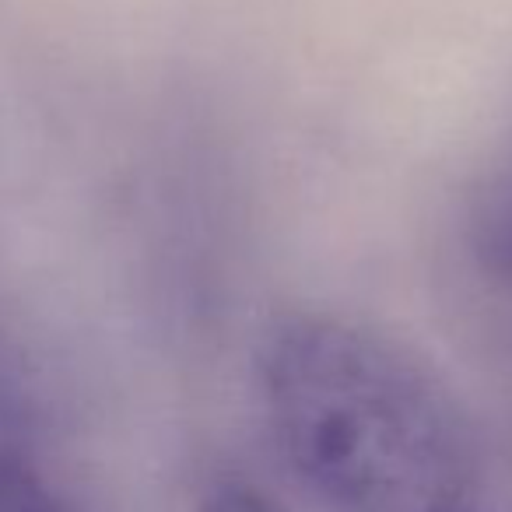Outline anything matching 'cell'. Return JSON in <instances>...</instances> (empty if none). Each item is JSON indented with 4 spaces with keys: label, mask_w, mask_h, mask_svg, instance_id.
Masks as SVG:
<instances>
[{
    "label": "cell",
    "mask_w": 512,
    "mask_h": 512,
    "mask_svg": "<svg viewBox=\"0 0 512 512\" xmlns=\"http://www.w3.org/2000/svg\"><path fill=\"white\" fill-rule=\"evenodd\" d=\"M281 460L334 512H449L477 477L460 400L407 344L337 313H285L256 351Z\"/></svg>",
    "instance_id": "obj_1"
},
{
    "label": "cell",
    "mask_w": 512,
    "mask_h": 512,
    "mask_svg": "<svg viewBox=\"0 0 512 512\" xmlns=\"http://www.w3.org/2000/svg\"><path fill=\"white\" fill-rule=\"evenodd\" d=\"M0 512H71L18 456L0 453Z\"/></svg>",
    "instance_id": "obj_2"
},
{
    "label": "cell",
    "mask_w": 512,
    "mask_h": 512,
    "mask_svg": "<svg viewBox=\"0 0 512 512\" xmlns=\"http://www.w3.org/2000/svg\"><path fill=\"white\" fill-rule=\"evenodd\" d=\"M200 512H281L256 484L242 477H218L207 484L200 498Z\"/></svg>",
    "instance_id": "obj_3"
},
{
    "label": "cell",
    "mask_w": 512,
    "mask_h": 512,
    "mask_svg": "<svg viewBox=\"0 0 512 512\" xmlns=\"http://www.w3.org/2000/svg\"><path fill=\"white\" fill-rule=\"evenodd\" d=\"M449 512H470V509H467V505H460V509H449Z\"/></svg>",
    "instance_id": "obj_4"
}]
</instances>
